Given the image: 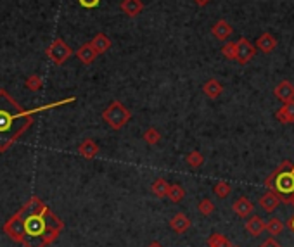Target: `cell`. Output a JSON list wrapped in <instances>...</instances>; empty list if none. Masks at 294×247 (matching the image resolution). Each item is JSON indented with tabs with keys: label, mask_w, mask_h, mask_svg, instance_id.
<instances>
[{
	"label": "cell",
	"mask_w": 294,
	"mask_h": 247,
	"mask_svg": "<svg viewBox=\"0 0 294 247\" xmlns=\"http://www.w3.org/2000/svg\"><path fill=\"white\" fill-rule=\"evenodd\" d=\"M232 247H239V245H232Z\"/></svg>",
	"instance_id": "cell-35"
},
{
	"label": "cell",
	"mask_w": 294,
	"mask_h": 247,
	"mask_svg": "<svg viewBox=\"0 0 294 247\" xmlns=\"http://www.w3.org/2000/svg\"><path fill=\"white\" fill-rule=\"evenodd\" d=\"M92 44V47L95 49V52L99 54H106L109 49H111V40L107 38L106 35H104V33H99V35H95L94 36V40L90 42Z\"/></svg>",
	"instance_id": "cell-19"
},
{
	"label": "cell",
	"mask_w": 294,
	"mask_h": 247,
	"mask_svg": "<svg viewBox=\"0 0 294 247\" xmlns=\"http://www.w3.org/2000/svg\"><path fill=\"white\" fill-rule=\"evenodd\" d=\"M209 2H211V0H194V4L197 7H204V6H208Z\"/></svg>",
	"instance_id": "cell-31"
},
{
	"label": "cell",
	"mask_w": 294,
	"mask_h": 247,
	"mask_svg": "<svg viewBox=\"0 0 294 247\" xmlns=\"http://www.w3.org/2000/svg\"><path fill=\"white\" fill-rule=\"evenodd\" d=\"M120 9L128 18H137L142 11H144V2L142 0H121Z\"/></svg>",
	"instance_id": "cell-13"
},
{
	"label": "cell",
	"mask_w": 294,
	"mask_h": 247,
	"mask_svg": "<svg viewBox=\"0 0 294 247\" xmlns=\"http://www.w3.org/2000/svg\"><path fill=\"white\" fill-rule=\"evenodd\" d=\"M213 192H215L216 197L220 199H225L230 195V192H232V187H230V183L224 182V180H220V182L215 183V188H213Z\"/></svg>",
	"instance_id": "cell-26"
},
{
	"label": "cell",
	"mask_w": 294,
	"mask_h": 247,
	"mask_svg": "<svg viewBox=\"0 0 294 247\" xmlns=\"http://www.w3.org/2000/svg\"><path fill=\"white\" fill-rule=\"evenodd\" d=\"M260 247H282V245H280L275 238H267V240H265Z\"/></svg>",
	"instance_id": "cell-30"
},
{
	"label": "cell",
	"mask_w": 294,
	"mask_h": 247,
	"mask_svg": "<svg viewBox=\"0 0 294 247\" xmlns=\"http://www.w3.org/2000/svg\"><path fill=\"white\" fill-rule=\"evenodd\" d=\"M26 87H28L29 90H39L40 87H42V78H40V76H36V74H33V76L28 79Z\"/></svg>",
	"instance_id": "cell-28"
},
{
	"label": "cell",
	"mask_w": 294,
	"mask_h": 247,
	"mask_svg": "<svg viewBox=\"0 0 294 247\" xmlns=\"http://www.w3.org/2000/svg\"><path fill=\"white\" fill-rule=\"evenodd\" d=\"M267 232L270 235H280L284 232V221L279 220V218H270L267 221Z\"/></svg>",
	"instance_id": "cell-23"
},
{
	"label": "cell",
	"mask_w": 294,
	"mask_h": 247,
	"mask_svg": "<svg viewBox=\"0 0 294 247\" xmlns=\"http://www.w3.org/2000/svg\"><path fill=\"white\" fill-rule=\"evenodd\" d=\"M211 33H213V36H215L216 40H220V42H227V40L230 38V36H232L234 28H232V24H230L229 21L220 19V21H216V23L213 24Z\"/></svg>",
	"instance_id": "cell-7"
},
{
	"label": "cell",
	"mask_w": 294,
	"mask_h": 247,
	"mask_svg": "<svg viewBox=\"0 0 294 247\" xmlns=\"http://www.w3.org/2000/svg\"><path fill=\"white\" fill-rule=\"evenodd\" d=\"M186 162L191 166L192 170H197V168H201V166L204 164V156L199 152V150H191V152L187 154V157H186Z\"/></svg>",
	"instance_id": "cell-20"
},
{
	"label": "cell",
	"mask_w": 294,
	"mask_h": 247,
	"mask_svg": "<svg viewBox=\"0 0 294 247\" xmlns=\"http://www.w3.org/2000/svg\"><path fill=\"white\" fill-rule=\"evenodd\" d=\"M277 47V38L272 33H263L256 40V49L262 50L263 54H272Z\"/></svg>",
	"instance_id": "cell-14"
},
{
	"label": "cell",
	"mask_w": 294,
	"mask_h": 247,
	"mask_svg": "<svg viewBox=\"0 0 294 247\" xmlns=\"http://www.w3.org/2000/svg\"><path fill=\"white\" fill-rule=\"evenodd\" d=\"M77 56H78V59L83 62V64H92L99 54L95 52V49L92 47V44H85L77 50Z\"/></svg>",
	"instance_id": "cell-17"
},
{
	"label": "cell",
	"mask_w": 294,
	"mask_h": 247,
	"mask_svg": "<svg viewBox=\"0 0 294 247\" xmlns=\"http://www.w3.org/2000/svg\"><path fill=\"white\" fill-rule=\"evenodd\" d=\"M197 209H199V213L203 216H209L215 213V204H213V200H209V199H203L199 204H197Z\"/></svg>",
	"instance_id": "cell-27"
},
{
	"label": "cell",
	"mask_w": 294,
	"mask_h": 247,
	"mask_svg": "<svg viewBox=\"0 0 294 247\" xmlns=\"http://www.w3.org/2000/svg\"><path fill=\"white\" fill-rule=\"evenodd\" d=\"M287 227H289V230H291V232H294V216H291V218H289V221H287Z\"/></svg>",
	"instance_id": "cell-32"
},
{
	"label": "cell",
	"mask_w": 294,
	"mask_h": 247,
	"mask_svg": "<svg viewBox=\"0 0 294 247\" xmlns=\"http://www.w3.org/2000/svg\"><path fill=\"white\" fill-rule=\"evenodd\" d=\"M208 247H232V242L222 233H213L208 238Z\"/></svg>",
	"instance_id": "cell-24"
},
{
	"label": "cell",
	"mask_w": 294,
	"mask_h": 247,
	"mask_svg": "<svg viewBox=\"0 0 294 247\" xmlns=\"http://www.w3.org/2000/svg\"><path fill=\"white\" fill-rule=\"evenodd\" d=\"M142 139H144L145 144H149V145H158L159 142H161V133H159V130L156 128H147L144 133H142Z\"/></svg>",
	"instance_id": "cell-21"
},
{
	"label": "cell",
	"mask_w": 294,
	"mask_h": 247,
	"mask_svg": "<svg viewBox=\"0 0 294 247\" xmlns=\"http://www.w3.org/2000/svg\"><path fill=\"white\" fill-rule=\"evenodd\" d=\"M31 123V118L9 99V95L0 90V152H4L16 137Z\"/></svg>",
	"instance_id": "cell-1"
},
{
	"label": "cell",
	"mask_w": 294,
	"mask_h": 247,
	"mask_svg": "<svg viewBox=\"0 0 294 247\" xmlns=\"http://www.w3.org/2000/svg\"><path fill=\"white\" fill-rule=\"evenodd\" d=\"M232 209H234V213L237 215L239 218H247V216H251L253 215V211H254V204L251 202L247 197H239L235 202L232 204Z\"/></svg>",
	"instance_id": "cell-11"
},
{
	"label": "cell",
	"mask_w": 294,
	"mask_h": 247,
	"mask_svg": "<svg viewBox=\"0 0 294 247\" xmlns=\"http://www.w3.org/2000/svg\"><path fill=\"white\" fill-rule=\"evenodd\" d=\"M222 92H224V85H222V83H220V79L209 78V79H206V81H204V85H203V94H204L208 99H211V100L218 99V97H220V95H222Z\"/></svg>",
	"instance_id": "cell-12"
},
{
	"label": "cell",
	"mask_w": 294,
	"mask_h": 247,
	"mask_svg": "<svg viewBox=\"0 0 294 247\" xmlns=\"http://www.w3.org/2000/svg\"><path fill=\"white\" fill-rule=\"evenodd\" d=\"M102 119L109 125V128L118 132L132 119V111L128 107H125L120 100H113L106 107V111L102 112Z\"/></svg>",
	"instance_id": "cell-3"
},
{
	"label": "cell",
	"mask_w": 294,
	"mask_h": 247,
	"mask_svg": "<svg viewBox=\"0 0 294 247\" xmlns=\"http://www.w3.org/2000/svg\"><path fill=\"white\" fill-rule=\"evenodd\" d=\"M284 204H292V208H294V194L292 195H289L287 199H285V202Z\"/></svg>",
	"instance_id": "cell-33"
},
{
	"label": "cell",
	"mask_w": 294,
	"mask_h": 247,
	"mask_svg": "<svg viewBox=\"0 0 294 247\" xmlns=\"http://www.w3.org/2000/svg\"><path fill=\"white\" fill-rule=\"evenodd\" d=\"M265 187L275 192L282 202L294 194V164L291 161H282L274 173L265 180Z\"/></svg>",
	"instance_id": "cell-2"
},
{
	"label": "cell",
	"mask_w": 294,
	"mask_h": 247,
	"mask_svg": "<svg viewBox=\"0 0 294 247\" xmlns=\"http://www.w3.org/2000/svg\"><path fill=\"white\" fill-rule=\"evenodd\" d=\"M192 221L191 218H189L187 215H183V213H176V215L170 220V228L173 230L175 233H186L189 228H191Z\"/></svg>",
	"instance_id": "cell-10"
},
{
	"label": "cell",
	"mask_w": 294,
	"mask_h": 247,
	"mask_svg": "<svg viewBox=\"0 0 294 247\" xmlns=\"http://www.w3.org/2000/svg\"><path fill=\"white\" fill-rule=\"evenodd\" d=\"M147 247H163V244H161V242H158V240H154V242H151V244L147 245Z\"/></svg>",
	"instance_id": "cell-34"
},
{
	"label": "cell",
	"mask_w": 294,
	"mask_h": 247,
	"mask_svg": "<svg viewBox=\"0 0 294 247\" xmlns=\"http://www.w3.org/2000/svg\"><path fill=\"white\" fill-rule=\"evenodd\" d=\"M183 197H186V188H183L182 185H178V183H171L170 192H168V199L176 204V202H180Z\"/></svg>",
	"instance_id": "cell-22"
},
{
	"label": "cell",
	"mask_w": 294,
	"mask_h": 247,
	"mask_svg": "<svg viewBox=\"0 0 294 247\" xmlns=\"http://www.w3.org/2000/svg\"><path fill=\"white\" fill-rule=\"evenodd\" d=\"M78 152H80V156L85 157V159H94L99 154V145L95 144L92 139H87V140H83L82 144H80Z\"/></svg>",
	"instance_id": "cell-16"
},
{
	"label": "cell",
	"mask_w": 294,
	"mask_h": 247,
	"mask_svg": "<svg viewBox=\"0 0 294 247\" xmlns=\"http://www.w3.org/2000/svg\"><path fill=\"white\" fill-rule=\"evenodd\" d=\"M47 56H49L54 62H56V64H62V62L68 61L69 57L73 56V52H71V49L64 44V42H62L61 38H57V40L54 42V44L47 49Z\"/></svg>",
	"instance_id": "cell-4"
},
{
	"label": "cell",
	"mask_w": 294,
	"mask_h": 247,
	"mask_svg": "<svg viewBox=\"0 0 294 247\" xmlns=\"http://www.w3.org/2000/svg\"><path fill=\"white\" fill-rule=\"evenodd\" d=\"M256 56V45L251 44L247 38H239L237 40V62L241 66H246L247 62H251Z\"/></svg>",
	"instance_id": "cell-5"
},
{
	"label": "cell",
	"mask_w": 294,
	"mask_h": 247,
	"mask_svg": "<svg viewBox=\"0 0 294 247\" xmlns=\"http://www.w3.org/2000/svg\"><path fill=\"white\" fill-rule=\"evenodd\" d=\"M275 119L280 125H292L294 123V100L292 102L284 104L279 111L275 112Z\"/></svg>",
	"instance_id": "cell-15"
},
{
	"label": "cell",
	"mask_w": 294,
	"mask_h": 247,
	"mask_svg": "<svg viewBox=\"0 0 294 247\" xmlns=\"http://www.w3.org/2000/svg\"><path fill=\"white\" fill-rule=\"evenodd\" d=\"M244 228H246V232L249 233V235H253V237H260L262 233L267 230V223H265V220L262 216H258V215H253L249 218V220L244 223Z\"/></svg>",
	"instance_id": "cell-9"
},
{
	"label": "cell",
	"mask_w": 294,
	"mask_h": 247,
	"mask_svg": "<svg viewBox=\"0 0 294 247\" xmlns=\"http://www.w3.org/2000/svg\"><path fill=\"white\" fill-rule=\"evenodd\" d=\"M222 56L229 61H237V44L235 42H227L222 47Z\"/></svg>",
	"instance_id": "cell-25"
},
{
	"label": "cell",
	"mask_w": 294,
	"mask_h": 247,
	"mask_svg": "<svg viewBox=\"0 0 294 247\" xmlns=\"http://www.w3.org/2000/svg\"><path fill=\"white\" fill-rule=\"evenodd\" d=\"M280 202H282V200H280V197L275 194V192H272V190L265 192L262 197L258 199V206L262 208L265 213H274L275 209L279 208Z\"/></svg>",
	"instance_id": "cell-8"
},
{
	"label": "cell",
	"mask_w": 294,
	"mask_h": 247,
	"mask_svg": "<svg viewBox=\"0 0 294 247\" xmlns=\"http://www.w3.org/2000/svg\"><path fill=\"white\" fill-rule=\"evenodd\" d=\"M151 192H153L158 199H166L168 192H170V183H168V180H165V178L154 180L153 185H151Z\"/></svg>",
	"instance_id": "cell-18"
},
{
	"label": "cell",
	"mask_w": 294,
	"mask_h": 247,
	"mask_svg": "<svg viewBox=\"0 0 294 247\" xmlns=\"http://www.w3.org/2000/svg\"><path fill=\"white\" fill-rule=\"evenodd\" d=\"M274 95H275V99L280 100L282 104L292 102L294 100V83H291L289 79H282V81L274 89Z\"/></svg>",
	"instance_id": "cell-6"
},
{
	"label": "cell",
	"mask_w": 294,
	"mask_h": 247,
	"mask_svg": "<svg viewBox=\"0 0 294 247\" xmlns=\"http://www.w3.org/2000/svg\"><path fill=\"white\" fill-rule=\"evenodd\" d=\"M78 2H80V6L85 7V9H94V7L99 6L100 0H78Z\"/></svg>",
	"instance_id": "cell-29"
}]
</instances>
